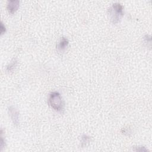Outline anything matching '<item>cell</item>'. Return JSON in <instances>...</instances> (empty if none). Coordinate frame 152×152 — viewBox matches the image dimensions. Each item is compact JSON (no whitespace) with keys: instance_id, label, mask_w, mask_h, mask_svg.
Returning <instances> with one entry per match:
<instances>
[{"instance_id":"6da1fadb","label":"cell","mask_w":152,"mask_h":152,"mask_svg":"<svg viewBox=\"0 0 152 152\" xmlns=\"http://www.w3.org/2000/svg\"><path fill=\"white\" fill-rule=\"evenodd\" d=\"M49 104L54 109L61 111L64 108V102L60 93L58 91L50 93L49 96Z\"/></svg>"},{"instance_id":"7a4b0ae2","label":"cell","mask_w":152,"mask_h":152,"mask_svg":"<svg viewBox=\"0 0 152 152\" xmlns=\"http://www.w3.org/2000/svg\"><path fill=\"white\" fill-rule=\"evenodd\" d=\"M123 6L118 3H114L109 9V14L111 22L116 24L118 23L124 14Z\"/></svg>"},{"instance_id":"3957f363","label":"cell","mask_w":152,"mask_h":152,"mask_svg":"<svg viewBox=\"0 0 152 152\" xmlns=\"http://www.w3.org/2000/svg\"><path fill=\"white\" fill-rule=\"evenodd\" d=\"M9 115L16 126H18L19 124V112L14 107H10L9 108Z\"/></svg>"},{"instance_id":"277c9868","label":"cell","mask_w":152,"mask_h":152,"mask_svg":"<svg viewBox=\"0 0 152 152\" xmlns=\"http://www.w3.org/2000/svg\"><path fill=\"white\" fill-rule=\"evenodd\" d=\"M20 5V1L18 0H11L7 3V8L9 12L11 14L14 13L19 9Z\"/></svg>"},{"instance_id":"5b68a950","label":"cell","mask_w":152,"mask_h":152,"mask_svg":"<svg viewBox=\"0 0 152 152\" xmlns=\"http://www.w3.org/2000/svg\"><path fill=\"white\" fill-rule=\"evenodd\" d=\"M69 43L68 40L66 37H62L57 45V48L60 51L64 50Z\"/></svg>"},{"instance_id":"8992f818","label":"cell","mask_w":152,"mask_h":152,"mask_svg":"<svg viewBox=\"0 0 152 152\" xmlns=\"http://www.w3.org/2000/svg\"><path fill=\"white\" fill-rule=\"evenodd\" d=\"M90 140H91V138L89 136L87 135H83L81 137V146L83 147L86 146L87 144H88L90 142Z\"/></svg>"},{"instance_id":"52a82bcc","label":"cell","mask_w":152,"mask_h":152,"mask_svg":"<svg viewBox=\"0 0 152 152\" xmlns=\"http://www.w3.org/2000/svg\"><path fill=\"white\" fill-rule=\"evenodd\" d=\"M17 64V60L16 59H13L12 62L9 64V65L7 67V71H11L12 70H13L15 68V67L16 66Z\"/></svg>"},{"instance_id":"ba28073f","label":"cell","mask_w":152,"mask_h":152,"mask_svg":"<svg viewBox=\"0 0 152 152\" xmlns=\"http://www.w3.org/2000/svg\"><path fill=\"white\" fill-rule=\"evenodd\" d=\"M136 149H135L136 151H147V150L143 146H137L135 147Z\"/></svg>"},{"instance_id":"9c48e42d","label":"cell","mask_w":152,"mask_h":152,"mask_svg":"<svg viewBox=\"0 0 152 152\" xmlns=\"http://www.w3.org/2000/svg\"><path fill=\"white\" fill-rule=\"evenodd\" d=\"M6 32V27L4 26L3 23L1 22V35L4 34V33H5Z\"/></svg>"}]
</instances>
